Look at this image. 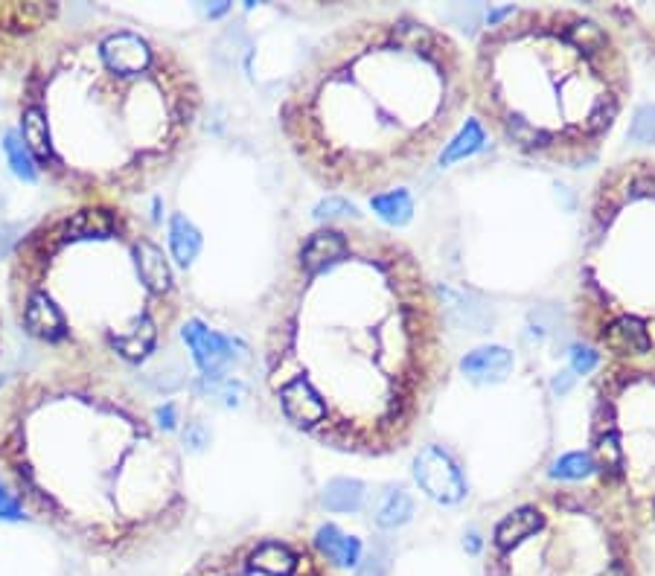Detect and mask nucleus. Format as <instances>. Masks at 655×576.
<instances>
[{
  "label": "nucleus",
  "instance_id": "23",
  "mask_svg": "<svg viewBox=\"0 0 655 576\" xmlns=\"http://www.w3.org/2000/svg\"><path fill=\"white\" fill-rule=\"evenodd\" d=\"M629 140L632 143H655V105H644L635 111L632 126H629Z\"/></svg>",
  "mask_w": 655,
  "mask_h": 576
},
{
  "label": "nucleus",
  "instance_id": "22",
  "mask_svg": "<svg viewBox=\"0 0 655 576\" xmlns=\"http://www.w3.org/2000/svg\"><path fill=\"white\" fill-rule=\"evenodd\" d=\"M591 469H594V463H591L589 454H583V451H574V454H565V457H559L557 463H554V469H551V478L580 480V478H586Z\"/></svg>",
  "mask_w": 655,
  "mask_h": 576
},
{
  "label": "nucleus",
  "instance_id": "15",
  "mask_svg": "<svg viewBox=\"0 0 655 576\" xmlns=\"http://www.w3.org/2000/svg\"><path fill=\"white\" fill-rule=\"evenodd\" d=\"M155 323L149 318H140L131 323V329H126L123 335H114V350H120L129 361H140L146 358L152 347H155Z\"/></svg>",
  "mask_w": 655,
  "mask_h": 576
},
{
  "label": "nucleus",
  "instance_id": "29",
  "mask_svg": "<svg viewBox=\"0 0 655 576\" xmlns=\"http://www.w3.org/2000/svg\"><path fill=\"white\" fill-rule=\"evenodd\" d=\"M158 425L166 428V431H172V428H175V405H164V408H158Z\"/></svg>",
  "mask_w": 655,
  "mask_h": 576
},
{
  "label": "nucleus",
  "instance_id": "28",
  "mask_svg": "<svg viewBox=\"0 0 655 576\" xmlns=\"http://www.w3.org/2000/svg\"><path fill=\"white\" fill-rule=\"evenodd\" d=\"M359 576H385V565H382V559L379 556H370L364 565L359 568Z\"/></svg>",
  "mask_w": 655,
  "mask_h": 576
},
{
  "label": "nucleus",
  "instance_id": "1",
  "mask_svg": "<svg viewBox=\"0 0 655 576\" xmlns=\"http://www.w3.org/2000/svg\"><path fill=\"white\" fill-rule=\"evenodd\" d=\"M484 576H641L632 544L603 518L568 512L510 547H490Z\"/></svg>",
  "mask_w": 655,
  "mask_h": 576
},
{
  "label": "nucleus",
  "instance_id": "16",
  "mask_svg": "<svg viewBox=\"0 0 655 576\" xmlns=\"http://www.w3.org/2000/svg\"><path fill=\"white\" fill-rule=\"evenodd\" d=\"M321 501H324V507L329 512H356L361 507V501H364V486H361L359 480H329L327 486H324Z\"/></svg>",
  "mask_w": 655,
  "mask_h": 576
},
{
  "label": "nucleus",
  "instance_id": "8",
  "mask_svg": "<svg viewBox=\"0 0 655 576\" xmlns=\"http://www.w3.org/2000/svg\"><path fill=\"white\" fill-rule=\"evenodd\" d=\"M344 254H347V239H344V233H338V230H318V233H312L309 242L303 245L300 265H303V271L318 274V271L329 268L332 262H338Z\"/></svg>",
  "mask_w": 655,
  "mask_h": 576
},
{
  "label": "nucleus",
  "instance_id": "4",
  "mask_svg": "<svg viewBox=\"0 0 655 576\" xmlns=\"http://www.w3.org/2000/svg\"><path fill=\"white\" fill-rule=\"evenodd\" d=\"M414 478L428 498L440 504H455L463 498V478L452 457L437 446H426L414 460Z\"/></svg>",
  "mask_w": 655,
  "mask_h": 576
},
{
  "label": "nucleus",
  "instance_id": "30",
  "mask_svg": "<svg viewBox=\"0 0 655 576\" xmlns=\"http://www.w3.org/2000/svg\"><path fill=\"white\" fill-rule=\"evenodd\" d=\"M571 384H574V376H571V373H559V379H554V390H557V393H568Z\"/></svg>",
  "mask_w": 655,
  "mask_h": 576
},
{
  "label": "nucleus",
  "instance_id": "14",
  "mask_svg": "<svg viewBox=\"0 0 655 576\" xmlns=\"http://www.w3.org/2000/svg\"><path fill=\"white\" fill-rule=\"evenodd\" d=\"M137 268H140V277L143 283L152 288V291H166L172 283V271L166 265L164 251L152 242H140L137 245Z\"/></svg>",
  "mask_w": 655,
  "mask_h": 576
},
{
  "label": "nucleus",
  "instance_id": "7",
  "mask_svg": "<svg viewBox=\"0 0 655 576\" xmlns=\"http://www.w3.org/2000/svg\"><path fill=\"white\" fill-rule=\"evenodd\" d=\"M600 341L606 350L621 352V355H641L653 347L650 332L644 329L641 320L635 318H618L606 323V329L600 332Z\"/></svg>",
  "mask_w": 655,
  "mask_h": 576
},
{
  "label": "nucleus",
  "instance_id": "27",
  "mask_svg": "<svg viewBox=\"0 0 655 576\" xmlns=\"http://www.w3.org/2000/svg\"><path fill=\"white\" fill-rule=\"evenodd\" d=\"M184 440H187V446L190 448H204L207 446V431H204V425L196 422V425H190V431L184 434Z\"/></svg>",
  "mask_w": 655,
  "mask_h": 576
},
{
  "label": "nucleus",
  "instance_id": "18",
  "mask_svg": "<svg viewBox=\"0 0 655 576\" xmlns=\"http://www.w3.org/2000/svg\"><path fill=\"white\" fill-rule=\"evenodd\" d=\"M21 134H24V146L38 155V158H50V128L41 114V108H27L24 120H21Z\"/></svg>",
  "mask_w": 655,
  "mask_h": 576
},
{
  "label": "nucleus",
  "instance_id": "17",
  "mask_svg": "<svg viewBox=\"0 0 655 576\" xmlns=\"http://www.w3.org/2000/svg\"><path fill=\"white\" fill-rule=\"evenodd\" d=\"M370 207L379 219H385L388 224H405L414 213V201L405 190L382 192V195H373L370 198Z\"/></svg>",
  "mask_w": 655,
  "mask_h": 576
},
{
  "label": "nucleus",
  "instance_id": "10",
  "mask_svg": "<svg viewBox=\"0 0 655 576\" xmlns=\"http://www.w3.org/2000/svg\"><path fill=\"white\" fill-rule=\"evenodd\" d=\"M513 370V352L504 347H481L463 358V373L478 382H501Z\"/></svg>",
  "mask_w": 655,
  "mask_h": 576
},
{
  "label": "nucleus",
  "instance_id": "11",
  "mask_svg": "<svg viewBox=\"0 0 655 576\" xmlns=\"http://www.w3.org/2000/svg\"><path fill=\"white\" fill-rule=\"evenodd\" d=\"M24 320H27L30 335L41 338V341H59L65 335V318H62L59 306L47 294H33L30 297Z\"/></svg>",
  "mask_w": 655,
  "mask_h": 576
},
{
  "label": "nucleus",
  "instance_id": "5",
  "mask_svg": "<svg viewBox=\"0 0 655 576\" xmlns=\"http://www.w3.org/2000/svg\"><path fill=\"white\" fill-rule=\"evenodd\" d=\"M102 62L108 70L120 76H134L143 73L152 62V50L140 35L131 32H114L102 41Z\"/></svg>",
  "mask_w": 655,
  "mask_h": 576
},
{
  "label": "nucleus",
  "instance_id": "12",
  "mask_svg": "<svg viewBox=\"0 0 655 576\" xmlns=\"http://www.w3.org/2000/svg\"><path fill=\"white\" fill-rule=\"evenodd\" d=\"M169 248H172V256L178 265H193V259L201 251V233L198 227L187 216L175 213L172 222H169Z\"/></svg>",
  "mask_w": 655,
  "mask_h": 576
},
{
  "label": "nucleus",
  "instance_id": "26",
  "mask_svg": "<svg viewBox=\"0 0 655 576\" xmlns=\"http://www.w3.org/2000/svg\"><path fill=\"white\" fill-rule=\"evenodd\" d=\"M0 518H6V521H18L21 518V504L3 489V483H0Z\"/></svg>",
  "mask_w": 655,
  "mask_h": 576
},
{
  "label": "nucleus",
  "instance_id": "3",
  "mask_svg": "<svg viewBox=\"0 0 655 576\" xmlns=\"http://www.w3.org/2000/svg\"><path fill=\"white\" fill-rule=\"evenodd\" d=\"M181 338L184 344L193 350V358L201 367V373L210 379V382H222L225 379V367L233 361H245L248 358V347L225 338L213 329H207L201 320H187L184 329H181Z\"/></svg>",
  "mask_w": 655,
  "mask_h": 576
},
{
  "label": "nucleus",
  "instance_id": "20",
  "mask_svg": "<svg viewBox=\"0 0 655 576\" xmlns=\"http://www.w3.org/2000/svg\"><path fill=\"white\" fill-rule=\"evenodd\" d=\"M484 146V131L481 126L475 123V120H469L466 126L460 128V134L443 149V155H440V163L443 166H449V163H455V160L469 158V155H475L478 149Z\"/></svg>",
  "mask_w": 655,
  "mask_h": 576
},
{
  "label": "nucleus",
  "instance_id": "9",
  "mask_svg": "<svg viewBox=\"0 0 655 576\" xmlns=\"http://www.w3.org/2000/svg\"><path fill=\"white\" fill-rule=\"evenodd\" d=\"M315 550L321 553V559H327L335 568H356L361 556V544L356 536L341 533L335 524H324L315 533Z\"/></svg>",
  "mask_w": 655,
  "mask_h": 576
},
{
  "label": "nucleus",
  "instance_id": "2",
  "mask_svg": "<svg viewBox=\"0 0 655 576\" xmlns=\"http://www.w3.org/2000/svg\"><path fill=\"white\" fill-rule=\"evenodd\" d=\"M198 576H335L312 550L286 542H260L239 556L216 562Z\"/></svg>",
  "mask_w": 655,
  "mask_h": 576
},
{
  "label": "nucleus",
  "instance_id": "24",
  "mask_svg": "<svg viewBox=\"0 0 655 576\" xmlns=\"http://www.w3.org/2000/svg\"><path fill=\"white\" fill-rule=\"evenodd\" d=\"M353 216L356 213V207L350 204V201H344V198H327V201H321L318 207H315V216L318 219H338V216Z\"/></svg>",
  "mask_w": 655,
  "mask_h": 576
},
{
  "label": "nucleus",
  "instance_id": "25",
  "mask_svg": "<svg viewBox=\"0 0 655 576\" xmlns=\"http://www.w3.org/2000/svg\"><path fill=\"white\" fill-rule=\"evenodd\" d=\"M597 361H600V355L594 350H586V347H574V350H571V367H574V373H580V376H589L591 370L597 367Z\"/></svg>",
  "mask_w": 655,
  "mask_h": 576
},
{
  "label": "nucleus",
  "instance_id": "19",
  "mask_svg": "<svg viewBox=\"0 0 655 576\" xmlns=\"http://www.w3.org/2000/svg\"><path fill=\"white\" fill-rule=\"evenodd\" d=\"M411 515H414V501H411V495H408L405 489H391V492L382 498V504H379L376 521H379V527L393 530V527H402Z\"/></svg>",
  "mask_w": 655,
  "mask_h": 576
},
{
  "label": "nucleus",
  "instance_id": "31",
  "mask_svg": "<svg viewBox=\"0 0 655 576\" xmlns=\"http://www.w3.org/2000/svg\"><path fill=\"white\" fill-rule=\"evenodd\" d=\"M225 12H228V3H219V6H213V9H207L210 18H219V15H225Z\"/></svg>",
  "mask_w": 655,
  "mask_h": 576
},
{
  "label": "nucleus",
  "instance_id": "21",
  "mask_svg": "<svg viewBox=\"0 0 655 576\" xmlns=\"http://www.w3.org/2000/svg\"><path fill=\"white\" fill-rule=\"evenodd\" d=\"M3 152H6L9 166H12V172H15L18 178H24V181H35V178H38L33 152L24 146V140H21L18 131H6V137H3Z\"/></svg>",
  "mask_w": 655,
  "mask_h": 576
},
{
  "label": "nucleus",
  "instance_id": "13",
  "mask_svg": "<svg viewBox=\"0 0 655 576\" xmlns=\"http://www.w3.org/2000/svg\"><path fill=\"white\" fill-rule=\"evenodd\" d=\"M114 233V216L108 210H79L65 224V239H108Z\"/></svg>",
  "mask_w": 655,
  "mask_h": 576
},
{
  "label": "nucleus",
  "instance_id": "6",
  "mask_svg": "<svg viewBox=\"0 0 655 576\" xmlns=\"http://www.w3.org/2000/svg\"><path fill=\"white\" fill-rule=\"evenodd\" d=\"M280 402H283V411L286 416L300 425V428H309V425H318L324 422L327 416V405L324 399L318 396V390L306 379H295L280 390Z\"/></svg>",
  "mask_w": 655,
  "mask_h": 576
}]
</instances>
